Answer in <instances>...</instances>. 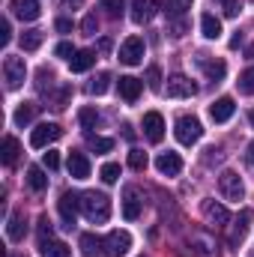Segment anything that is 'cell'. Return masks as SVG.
Segmentation results:
<instances>
[{"instance_id":"obj_36","label":"cell","mask_w":254,"mask_h":257,"mask_svg":"<svg viewBox=\"0 0 254 257\" xmlns=\"http://www.w3.org/2000/svg\"><path fill=\"white\" fill-rule=\"evenodd\" d=\"M147 165H150V159L144 150H129V168L132 171H147Z\"/></svg>"},{"instance_id":"obj_19","label":"cell","mask_w":254,"mask_h":257,"mask_svg":"<svg viewBox=\"0 0 254 257\" xmlns=\"http://www.w3.org/2000/svg\"><path fill=\"white\" fill-rule=\"evenodd\" d=\"M191 251L197 257H218L212 236H206V233H191Z\"/></svg>"},{"instance_id":"obj_30","label":"cell","mask_w":254,"mask_h":257,"mask_svg":"<svg viewBox=\"0 0 254 257\" xmlns=\"http://www.w3.org/2000/svg\"><path fill=\"white\" fill-rule=\"evenodd\" d=\"M18 153H21V144H18L12 135H9V138H3V165H15Z\"/></svg>"},{"instance_id":"obj_26","label":"cell","mask_w":254,"mask_h":257,"mask_svg":"<svg viewBox=\"0 0 254 257\" xmlns=\"http://www.w3.org/2000/svg\"><path fill=\"white\" fill-rule=\"evenodd\" d=\"M200 33H203L206 39H218V36H221V21H218L212 12L200 15Z\"/></svg>"},{"instance_id":"obj_16","label":"cell","mask_w":254,"mask_h":257,"mask_svg":"<svg viewBox=\"0 0 254 257\" xmlns=\"http://www.w3.org/2000/svg\"><path fill=\"white\" fill-rule=\"evenodd\" d=\"M141 215V194L135 186H126L123 189V218L126 221H135Z\"/></svg>"},{"instance_id":"obj_20","label":"cell","mask_w":254,"mask_h":257,"mask_svg":"<svg viewBox=\"0 0 254 257\" xmlns=\"http://www.w3.org/2000/svg\"><path fill=\"white\" fill-rule=\"evenodd\" d=\"M24 233H27V218H24V212H12V215H9V224H6L9 242H21Z\"/></svg>"},{"instance_id":"obj_23","label":"cell","mask_w":254,"mask_h":257,"mask_svg":"<svg viewBox=\"0 0 254 257\" xmlns=\"http://www.w3.org/2000/svg\"><path fill=\"white\" fill-rule=\"evenodd\" d=\"M69 174L75 177V180H87L90 177V162H87V156L84 153H69Z\"/></svg>"},{"instance_id":"obj_10","label":"cell","mask_w":254,"mask_h":257,"mask_svg":"<svg viewBox=\"0 0 254 257\" xmlns=\"http://www.w3.org/2000/svg\"><path fill=\"white\" fill-rule=\"evenodd\" d=\"M57 209H60V215H63L66 227H72V224H75V218H78V209H81V194L63 192V194H60V200H57Z\"/></svg>"},{"instance_id":"obj_33","label":"cell","mask_w":254,"mask_h":257,"mask_svg":"<svg viewBox=\"0 0 254 257\" xmlns=\"http://www.w3.org/2000/svg\"><path fill=\"white\" fill-rule=\"evenodd\" d=\"M108 87H111V75H108V72H99V75L93 78V84H90V93H93V96H105Z\"/></svg>"},{"instance_id":"obj_48","label":"cell","mask_w":254,"mask_h":257,"mask_svg":"<svg viewBox=\"0 0 254 257\" xmlns=\"http://www.w3.org/2000/svg\"><path fill=\"white\" fill-rule=\"evenodd\" d=\"M186 30H189V24H186L183 18H177V21H171V33H174V36H186Z\"/></svg>"},{"instance_id":"obj_1","label":"cell","mask_w":254,"mask_h":257,"mask_svg":"<svg viewBox=\"0 0 254 257\" xmlns=\"http://www.w3.org/2000/svg\"><path fill=\"white\" fill-rule=\"evenodd\" d=\"M81 212L93 224H105L111 218V197L102 192H84L81 194Z\"/></svg>"},{"instance_id":"obj_41","label":"cell","mask_w":254,"mask_h":257,"mask_svg":"<svg viewBox=\"0 0 254 257\" xmlns=\"http://www.w3.org/2000/svg\"><path fill=\"white\" fill-rule=\"evenodd\" d=\"M147 84H150L153 90H159V87H162V72H159L156 66H150V69H147Z\"/></svg>"},{"instance_id":"obj_3","label":"cell","mask_w":254,"mask_h":257,"mask_svg":"<svg viewBox=\"0 0 254 257\" xmlns=\"http://www.w3.org/2000/svg\"><path fill=\"white\" fill-rule=\"evenodd\" d=\"M218 192L224 200H242L245 197V186H242V177L236 174V171H221V177H218Z\"/></svg>"},{"instance_id":"obj_53","label":"cell","mask_w":254,"mask_h":257,"mask_svg":"<svg viewBox=\"0 0 254 257\" xmlns=\"http://www.w3.org/2000/svg\"><path fill=\"white\" fill-rule=\"evenodd\" d=\"M66 3H72V6H78V3H81V0H66Z\"/></svg>"},{"instance_id":"obj_55","label":"cell","mask_w":254,"mask_h":257,"mask_svg":"<svg viewBox=\"0 0 254 257\" xmlns=\"http://www.w3.org/2000/svg\"><path fill=\"white\" fill-rule=\"evenodd\" d=\"M9 257H24V254H9Z\"/></svg>"},{"instance_id":"obj_22","label":"cell","mask_w":254,"mask_h":257,"mask_svg":"<svg viewBox=\"0 0 254 257\" xmlns=\"http://www.w3.org/2000/svg\"><path fill=\"white\" fill-rule=\"evenodd\" d=\"M117 87H120V96H123L126 102H138V96H141V90H144V81H138V78H132V75H123V78L117 81Z\"/></svg>"},{"instance_id":"obj_28","label":"cell","mask_w":254,"mask_h":257,"mask_svg":"<svg viewBox=\"0 0 254 257\" xmlns=\"http://www.w3.org/2000/svg\"><path fill=\"white\" fill-rule=\"evenodd\" d=\"M27 186H30L33 192H45V189H48V177H45V171L33 165V168L27 171Z\"/></svg>"},{"instance_id":"obj_49","label":"cell","mask_w":254,"mask_h":257,"mask_svg":"<svg viewBox=\"0 0 254 257\" xmlns=\"http://www.w3.org/2000/svg\"><path fill=\"white\" fill-rule=\"evenodd\" d=\"M57 30H60V33H69V30H72V21H69V18H57Z\"/></svg>"},{"instance_id":"obj_4","label":"cell","mask_w":254,"mask_h":257,"mask_svg":"<svg viewBox=\"0 0 254 257\" xmlns=\"http://www.w3.org/2000/svg\"><path fill=\"white\" fill-rule=\"evenodd\" d=\"M3 78H6V90H18L21 84H24V78H27V66L21 57H6L3 60Z\"/></svg>"},{"instance_id":"obj_5","label":"cell","mask_w":254,"mask_h":257,"mask_svg":"<svg viewBox=\"0 0 254 257\" xmlns=\"http://www.w3.org/2000/svg\"><path fill=\"white\" fill-rule=\"evenodd\" d=\"M251 218H254V212H251V209H242V212L236 215V221H233V227H230V236H227V248H230V251H239V245L245 242Z\"/></svg>"},{"instance_id":"obj_27","label":"cell","mask_w":254,"mask_h":257,"mask_svg":"<svg viewBox=\"0 0 254 257\" xmlns=\"http://www.w3.org/2000/svg\"><path fill=\"white\" fill-rule=\"evenodd\" d=\"M36 108H39V105H33V102H21V105L15 108V114H12L15 126H30L33 117H36Z\"/></svg>"},{"instance_id":"obj_7","label":"cell","mask_w":254,"mask_h":257,"mask_svg":"<svg viewBox=\"0 0 254 257\" xmlns=\"http://www.w3.org/2000/svg\"><path fill=\"white\" fill-rule=\"evenodd\" d=\"M132 248V236L126 230H111L105 236V257H123Z\"/></svg>"},{"instance_id":"obj_12","label":"cell","mask_w":254,"mask_h":257,"mask_svg":"<svg viewBox=\"0 0 254 257\" xmlns=\"http://www.w3.org/2000/svg\"><path fill=\"white\" fill-rule=\"evenodd\" d=\"M144 135H147V141H150V144H159V141L165 138V120H162V114H159V111L144 114Z\"/></svg>"},{"instance_id":"obj_31","label":"cell","mask_w":254,"mask_h":257,"mask_svg":"<svg viewBox=\"0 0 254 257\" xmlns=\"http://www.w3.org/2000/svg\"><path fill=\"white\" fill-rule=\"evenodd\" d=\"M99 6H102V9H105V15H108V18H114V21H117V18H123V12H126V0H102Z\"/></svg>"},{"instance_id":"obj_38","label":"cell","mask_w":254,"mask_h":257,"mask_svg":"<svg viewBox=\"0 0 254 257\" xmlns=\"http://www.w3.org/2000/svg\"><path fill=\"white\" fill-rule=\"evenodd\" d=\"M239 93H245V96H254V66L251 69H245L242 75H239Z\"/></svg>"},{"instance_id":"obj_44","label":"cell","mask_w":254,"mask_h":257,"mask_svg":"<svg viewBox=\"0 0 254 257\" xmlns=\"http://www.w3.org/2000/svg\"><path fill=\"white\" fill-rule=\"evenodd\" d=\"M54 54L63 57V60H72V57H75V48H72V42H60V45L54 48Z\"/></svg>"},{"instance_id":"obj_8","label":"cell","mask_w":254,"mask_h":257,"mask_svg":"<svg viewBox=\"0 0 254 257\" xmlns=\"http://www.w3.org/2000/svg\"><path fill=\"white\" fill-rule=\"evenodd\" d=\"M197 93V84L186 75H171L168 78V96L171 99H191Z\"/></svg>"},{"instance_id":"obj_43","label":"cell","mask_w":254,"mask_h":257,"mask_svg":"<svg viewBox=\"0 0 254 257\" xmlns=\"http://www.w3.org/2000/svg\"><path fill=\"white\" fill-rule=\"evenodd\" d=\"M218 3H221V9H224L227 18H236L239 15V0H218Z\"/></svg>"},{"instance_id":"obj_52","label":"cell","mask_w":254,"mask_h":257,"mask_svg":"<svg viewBox=\"0 0 254 257\" xmlns=\"http://www.w3.org/2000/svg\"><path fill=\"white\" fill-rule=\"evenodd\" d=\"M123 135H126V141H132V138H135V132H132V126H123Z\"/></svg>"},{"instance_id":"obj_24","label":"cell","mask_w":254,"mask_h":257,"mask_svg":"<svg viewBox=\"0 0 254 257\" xmlns=\"http://www.w3.org/2000/svg\"><path fill=\"white\" fill-rule=\"evenodd\" d=\"M81 251H84V257H99V254H105V236L84 233V236H81Z\"/></svg>"},{"instance_id":"obj_47","label":"cell","mask_w":254,"mask_h":257,"mask_svg":"<svg viewBox=\"0 0 254 257\" xmlns=\"http://www.w3.org/2000/svg\"><path fill=\"white\" fill-rule=\"evenodd\" d=\"M51 233H54V224L48 221V215H42V218H39V236H42V239H48Z\"/></svg>"},{"instance_id":"obj_54","label":"cell","mask_w":254,"mask_h":257,"mask_svg":"<svg viewBox=\"0 0 254 257\" xmlns=\"http://www.w3.org/2000/svg\"><path fill=\"white\" fill-rule=\"evenodd\" d=\"M248 120H251V126H254V108H251V114H248Z\"/></svg>"},{"instance_id":"obj_35","label":"cell","mask_w":254,"mask_h":257,"mask_svg":"<svg viewBox=\"0 0 254 257\" xmlns=\"http://www.w3.org/2000/svg\"><path fill=\"white\" fill-rule=\"evenodd\" d=\"M36 87H39V93H48V90L54 87V72L42 66V69L36 72Z\"/></svg>"},{"instance_id":"obj_14","label":"cell","mask_w":254,"mask_h":257,"mask_svg":"<svg viewBox=\"0 0 254 257\" xmlns=\"http://www.w3.org/2000/svg\"><path fill=\"white\" fill-rule=\"evenodd\" d=\"M233 111H236V105H233L230 96H221V99H215V102L209 105V117H212V123H227V120L233 117Z\"/></svg>"},{"instance_id":"obj_37","label":"cell","mask_w":254,"mask_h":257,"mask_svg":"<svg viewBox=\"0 0 254 257\" xmlns=\"http://www.w3.org/2000/svg\"><path fill=\"white\" fill-rule=\"evenodd\" d=\"M99 177H102V183H108V186H114V183L120 180V165H114V162H108V165H102V171H99Z\"/></svg>"},{"instance_id":"obj_40","label":"cell","mask_w":254,"mask_h":257,"mask_svg":"<svg viewBox=\"0 0 254 257\" xmlns=\"http://www.w3.org/2000/svg\"><path fill=\"white\" fill-rule=\"evenodd\" d=\"M69 96H72V87H69V84H63V87H60V93H57V96L51 99V108H57V111H60V108H66Z\"/></svg>"},{"instance_id":"obj_6","label":"cell","mask_w":254,"mask_h":257,"mask_svg":"<svg viewBox=\"0 0 254 257\" xmlns=\"http://www.w3.org/2000/svg\"><path fill=\"white\" fill-rule=\"evenodd\" d=\"M60 135H63V128L57 126V123H39V126L30 132V147L45 150V147H48V144H54Z\"/></svg>"},{"instance_id":"obj_13","label":"cell","mask_w":254,"mask_h":257,"mask_svg":"<svg viewBox=\"0 0 254 257\" xmlns=\"http://www.w3.org/2000/svg\"><path fill=\"white\" fill-rule=\"evenodd\" d=\"M156 12H159V0H132V21L135 24L153 21Z\"/></svg>"},{"instance_id":"obj_18","label":"cell","mask_w":254,"mask_h":257,"mask_svg":"<svg viewBox=\"0 0 254 257\" xmlns=\"http://www.w3.org/2000/svg\"><path fill=\"white\" fill-rule=\"evenodd\" d=\"M39 254L42 257H72V248L66 245L63 239L48 236V239H39Z\"/></svg>"},{"instance_id":"obj_34","label":"cell","mask_w":254,"mask_h":257,"mask_svg":"<svg viewBox=\"0 0 254 257\" xmlns=\"http://www.w3.org/2000/svg\"><path fill=\"white\" fill-rule=\"evenodd\" d=\"M87 144H90V150H96V153H111V150H114V141H111V138H99V135H90V132H87Z\"/></svg>"},{"instance_id":"obj_25","label":"cell","mask_w":254,"mask_h":257,"mask_svg":"<svg viewBox=\"0 0 254 257\" xmlns=\"http://www.w3.org/2000/svg\"><path fill=\"white\" fill-rule=\"evenodd\" d=\"M93 63H96V51L84 48V51H75V57L69 60V69L72 72H87V69H93Z\"/></svg>"},{"instance_id":"obj_15","label":"cell","mask_w":254,"mask_h":257,"mask_svg":"<svg viewBox=\"0 0 254 257\" xmlns=\"http://www.w3.org/2000/svg\"><path fill=\"white\" fill-rule=\"evenodd\" d=\"M156 168H159V174H165V177H180V171H183V159L177 156V153H159V159H156Z\"/></svg>"},{"instance_id":"obj_2","label":"cell","mask_w":254,"mask_h":257,"mask_svg":"<svg viewBox=\"0 0 254 257\" xmlns=\"http://www.w3.org/2000/svg\"><path fill=\"white\" fill-rule=\"evenodd\" d=\"M174 135H177V141H180L183 147H191V144H197V141H200L203 126H200V120H197V117L183 114V117L177 120V126H174Z\"/></svg>"},{"instance_id":"obj_45","label":"cell","mask_w":254,"mask_h":257,"mask_svg":"<svg viewBox=\"0 0 254 257\" xmlns=\"http://www.w3.org/2000/svg\"><path fill=\"white\" fill-rule=\"evenodd\" d=\"M96 27H99V24H96V15H87V18L81 21V30H84L87 36H96Z\"/></svg>"},{"instance_id":"obj_50","label":"cell","mask_w":254,"mask_h":257,"mask_svg":"<svg viewBox=\"0 0 254 257\" xmlns=\"http://www.w3.org/2000/svg\"><path fill=\"white\" fill-rule=\"evenodd\" d=\"M245 162H248V165L254 168V141L248 144V150H245Z\"/></svg>"},{"instance_id":"obj_17","label":"cell","mask_w":254,"mask_h":257,"mask_svg":"<svg viewBox=\"0 0 254 257\" xmlns=\"http://www.w3.org/2000/svg\"><path fill=\"white\" fill-rule=\"evenodd\" d=\"M12 12L21 21H36L42 15V6H39V0H12Z\"/></svg>"},{"instance_id":"obj_9","label":"cell","mask_w":254,"mask_h":257,"mask_svg":"<svg viewBox=\"0 0 254 257\" xmlns=\"http://www.w3.org/2000/svg\"><path fill=\"white\" fill-rule=\"evenodd\" d=\"M141 60H144V39L141 36H129L126 42L120 45V63L138 66Z\"/></svg>"},{"instance_id":"obj_32","label":"cell","mask_w":254,"mask_h":257,"mask_svg":"<svg viewBox=\"0 0 254 257\" xmlns=\"http://www.w3.org/2000/svg\"><path fill=\"white\" fill-rule=\"evenodd\" d=\"M42 45V30H27V33H21V48L24 51H36Z\"/></svg>"},{"instance_id":"obj_46","label":"cell","mask_w":254,"mask_h":257,"mask_svg":"<svg viewBox=\"0 0 254 257\" xmlns=\"http://www.w3.org/2000/svg\"><path fill=\"white\" fill-rule=\"evenodd\" d=\"M9 39H12V27H9V18H3L0 21V45H9Z\"/></svg>"},{"instance_id":"obj_11","label":"cell","mask_w":254,"mask_h":257,"mask_svg":"<svg viewBox=\"0 0 254 257\" xmlns=\"http://www.w3.org/2000/svg\"><path fill=\"white\" fill-rule=\"evenodd\" d=\"M200 209H203V218H206L209 224H215V227H224V224L230 221V212H227V209H224L221 203L209 200V197H206V200L200 203Z\"/></svg>"},{"instance_id":"obj_29","label":"cell","mask_w":254,"mask_h":257,"mask_svg":"<svg viewBox=\"0 0 254 257\" xmlns=\"http://www.w3.org/2000/svg\"><path fill=\"white\" fill-rule=\"evenodd\" d=\"M189 9H191V0H165V12H168V18H171V21L183 18Z\"/></svg>"},{"instance_id":"obj_51","label":"cell","mask_w":254,"mask_h":257,"mask_svg":"<svg viewBox=\"0 0 254 257\" xmlns=\"http://www.w3.org/2000/svg\"><path fill=\"white\" fill-rule=\"evenodd\" d=\"M99 51H111V39H102L99 42Z\"/></svg>"},{"instance_id":"obj_39","label":"cell","mask_w":254,"mask_h":257,"mask_svg":"<svg viewBox=\"0 0 254 257\" xmlns=\"http://www.w3.org/2000/svg\"><path fill=\"white\" fill-rule=\"evenodd\" d=\"M78 120H81V126H84V128H96V123H99V114H96V108H81Z\"/></svg>"},{"instance_id":"obj_21","label":"cell","mask_w":254,"mask_h":257,"mask_svg":"<svg viewBox=\"0 0 254 257\" xmlns=\"http://www.w3.org/2000/svg\"><path fill=\"white\" fill-rule=\"evenodd\" d=\"M197 66L203 69V75H206L209 81H221V78H224V72H227L224 60H209L206 54H200V57H197Z\"/></svg>"},{"instance_id":"obj_42","label":"cell","mask_w":254,"mask_h":257,"mask_svg":"<svg viewBox=\"0 0 254 257\" xmlns=\"http://www.w3.org/2000/svg\"><path fill=\"white\" fill-rule=\"evenodd\" d=\"M42 165H45L48 171H57V168H60V156H57L54 150H48V153L42 156Z\"/></svg>"}]
</instances>
